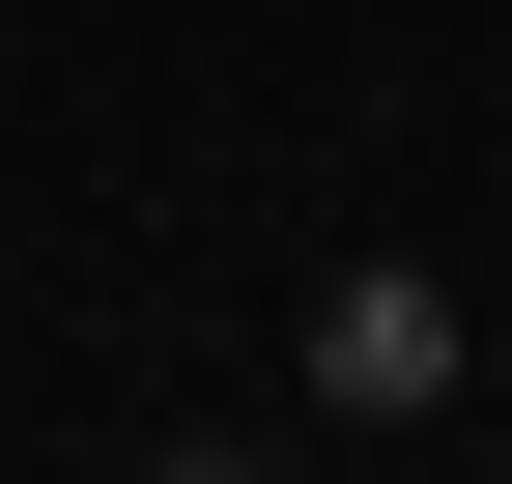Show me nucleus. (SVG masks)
<instances>
[{"instance_id":"f257e3e1","label":"nucleus","mask_w":512,"mask_h":484,"mask_svg":"<svg viewBox=\"0 0 512 484\" xmlns=\"http://www.w3.org/2000/svg\"><path fill=\"white\" fill-rule=\"evenodd\" d=\"M456 371H484V314L427 257H342L313 285V428H456Z\"/></svg>"}]
</instances>
